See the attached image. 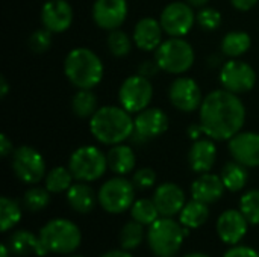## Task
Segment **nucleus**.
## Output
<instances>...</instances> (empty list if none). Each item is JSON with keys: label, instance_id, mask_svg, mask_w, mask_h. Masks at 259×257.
I'll return each mask as SVG.
<instances>
[{"label": "nucleus", "instance_id": "nucleus-3", "mask_svg": "<svg viewBox=\"0 0 259 257\" xmlns=\"http://www.w3.org/2000/svg\"><path fill=\"white\" fill-rule=\"evenodd\" d=\"M64 73L68 82L77 89H93L102 82L105 68L93 50L77 47L65 56Z\"/></svg>", "mask_w": 259, "mask_h": 257}, {"label": "nucleus", "instance_id": "nucleus-7", "mask_svg": "<svg viewBox=\"0 0 259 257\" xmlns=\"http://www.w3.org/2000/svg\"><path fill=\"white\" fill-rule=\"evenodd\" d=\"M68 168L77 182H94L106 173L108 158L97 147L83 145L71 153Z\"/></svg>", "mask_w": 259, "mask_h": 257}, {"label": "nucleus", "instance_id": "nucleus-2", "mask_svg": "<svg viewBox=\"0 0 259 257\" xmlns=\"http://www.w3.org/2000/svg\"><path fill=\"white\" fill-rule=\"evenodd\" d=\"M91 135L105 145H117L131 139L135 121L123 106H102L90 118Z\"/></svg>", "mask_w": 259, "mask_h": 257}, {"label": "nucleus", "instance_id": "nucleus-36", "mask_svg": "<svg viewBox=\"0 0 259 257\" xmlns=\"http://www.w3.org/2000/svg\"><path fill=\"white\" fill-rule=\"evenodd\" d=\"M108 47L109 52L117 56V58H123L127 56L132 50V39L129 38V35L120 29L111 30L108 35Z\"/></svg>", "mask_w": 259, "mask_h": 257}, {"label": "nucleus", "instance_id": "nucleus-18", "mask_svg": "<svg viewBox=\"0 0 259 257\" xmlns=\"http://www.w3.org/2000/svg\"><path fill=\"white\" fill-rule=\"evenodd\" d=\"M135 121V133L143 136L146 141L161 136L168 129V117L162 109L147 108L137 114Z\"/></svg>", "mask_w": 259, "mask_h": 257}, {"label": "nucleus", "instance_id": "nucleus-14", "mask_svg": "<svg viewBox=\"0 0 259 257\" xmlns=\"http://www.w3.org/2000/svg\"><path fill=\"white\" fill-rule=\"evenodd\" d=\"M129 6L126 0H96L93 5V20L105 30H115L126 21Z\"/></svg>", "mask_w": 259, "mask_h": 257}, {"label": "nucleus", "instance_id": "nucleus-21", "mask_svg": "<svg viewBox=\"0 0 259 257\" xmlns=\"http://www.w3.org/2000/svg\"><path fill=\"white\" fill-rule=\"evenodd\" d=\"M162 26L161 21L152 18V17H146L141 18L135 29H134V42L135 45L143 50V52H152L156 50L161 42H162Z\"/></svg>", "mask_w": 259, "mask_h": 257}, {"label": "nucleus", "instance_id": "nucleus-47", "mask_svg": "<svg viewBox=\"0 0 259 257\" xmlns=\"http://www.w3.org/2000/svg\"><path fill=\"white\" fill-rule=\"evenodd\" d=\"M193 8H205L209 0H187Z\"/></svg>", "mask_w": 259, "mask_h": 257}, {"label": "nucleus", "instance_id": "nucleus-46", "mask_svg": "<svg viewBox=\"0 0 259 257\" xmlns=\"http://www.w3.org/2000/svg\"><path fill=\"white\" fill-rule=\"evenodd\" d=\"M9 92V83L5 76L0 77V98H5Z\"/></svg>", "mask_w": 259, "mask_h": 257}, {"label": "nucleus", "instance_id": "nucleus-19", "mask_svg": "<svg viewBox=\"0 0 259 257\" xmlns=\"http://www.w3.org/2000/svg\"><path fill=\"white\" fill-rule=\"evenodd\" d=\"M159 211L161 217H175L181 214L184 206L187 204L185 201V192L182 191L181 186L176 183H162L155 189L153 198H152Z\"/></svg>", "mask_w": 259, "mask_h": 257}, {"label": "nucleus", "instance_id": "nucleus-41", "mask_svg": "<svg viewBox=\"0 0 259 257\" xmlns=\"http://www.w3.org/2000/svg\"><path fill=\"white\" fill-rule=\"evenodd\" d=\"M223 257H259V253L252 247L238 245V247H234V248L228 250Z\"/></svg>", "mask_w": 259, "mask_h": 257}, {"label": "nucleus", "instance_id": "nucleus-34", "mask_svg": "<svg viewBox=\"0 0 259 257\" xmlns=\"http://www.w3.org/2000/svg\"><path fill=\"white\" fill-rule=\"evenodd\" d=\"M50 203V192L46 188L33 186L27 189L23 195V204L30 212H39L46 209Z\"/></svg>", "mask_w": 259, "mask_h": 257}, {"label": "nucleus", "instance_id": "nucleus-23", "mask_svg": "<svg viewBox=\"0 0 259 257\" xmlns=\"http://www.w3.org/2000/svg\"><path fill=\"white\" fill-rule=\"evenodd\" d=\"M225 185L220 176L211 174V173H203L200 174L199 179H196L191 185V195L194 200L212 204L219 201L223 197L225 192Z\"/></svg>", "mask_w": 259, "mask_h": 257}, {"label": "nucleus", "instance_id": "nucleus-45", "mask_svg": "<svg viewBox=\"0 0 259 257\" xmlns=\"http://www.w3.org/2000/svg\"><path fill=\"white\" fill-rule=\"evenodd\" d=\"M102 257H134L127 250H112L105 253Z\"/></svg>", "mask_w": 259, "mask_h": 257}, {"label": "nucleus", "instance_id": "nucleus-39", "mask_svg": "<svg viewBox=\"0 0 259 257\" xmlns=\"http://www.w3.org/2000/svg\"><path fill=\"white\" fill-rule=\"evenodd\" d=\"M132 183L140 191L150 189L156 183V173L152 168H141V170L135 171V174L132 177Z\"/></svg>", "mask_w": 259, "mask_h": 257}, {"label": "nucleus", "instance_id": "nucleus-6", "mask_svg": "<svg viewBox=\"0 0 259 257\" xmlns=\"http://www.w3.org/2000/svg\"><path fill=\"white\" fill-rule=\"evenodd\" d=\"M155 61L159 68L170 74H184L194 64V50L191 44L179 36L162 41L155 52Z\"/></svg>", "mask_w": 259, "mask_h": 257}, {"label": "nucleus", "instance_id": "nucleus-26", "mask_svg": "<svg viewBox=\"0 0 259 257\" xmlns=\"http://www.w3.org/2000/svg\"><path fill=\"white\" fill-rule=\"evenodd\" d=\"M209 217V209H208V204L206 203H202V201H197V200H191L188 201L184 209L181 211L179 214V221L184 227L187 229H199L202 227L206 220Z\"/></svg>", "mask_w": 259, "mask_h": 257}, {"label": "nucleus", "instance_id": "nucleus-13", "mask_svg": "<svg viewBox=\"0 0 259 257\" xmlns=\"http://www.w3.org/2000/svg\"><path fill=\"white\" fill-rule=\"evenodd\" d=\"M168 98L171 105L182 112H193L200 108L203 101L202 89L191 77H178L168 89Z\"/></svg>", "mask_w": 259, "mask_h": 257}, {"label": "nucleus", "instance_id": "nucleus-20", "mask_svg": "<svg viewBox=\"0 0 259 257\" xmlns=\"http://www.w3.org/2000/svg\"><path fill=\"white\" fill-rule=\"evenodd\" d=\"M215 159H217V147L214 144V139L208 136L205 139L200 138L194 141L188 151L190 168L199 174L209 173L215 164Z\"/></svg>", "mask_w": 259, "mask_h": 257}, {"label": "nucleus", "instance_id": "nucleus-29", "mask_svg": "<svg viewBox=\"0 0 259 257\" xmlns=\"http://www.w3.org/2000/svg\"><path fill=\"white\" fill-rule=\"evenodd\" d=\"M97 109V95L91 89H79L71 98V111L79 118H91Z\"/></svg>", "mask_w": 259, "mask_h": 257}, {"label": "nucleus", "instance_id": "nucleus-24", "mask_svg": "<svg viewBox=\"0 0 259 257\" xmlns=\"http://www.w3.org/2000/svg\"><path fill=\"white\" fill-rule=\"evenodd\" d=\"M108 168L117 176H126L135 168V153L134 148L124 144L112 145L106 155Z\"/></svg>", "mask_w": 259, "mask_h": 257}, {"label": "nucleus", "instance_id": "nucleus-5", "mask_svg": "<svg viewBox=\"0 0 259 257\" xmlns=\"http://www.w3.org/2000/svg\"><path fill=\"white\" fill-rule=\"evenodd\" d=\"M184 239H185L184 226H181L170 217L158 218L153 224L149 226L147 242L155 256H175L181 250Z\"/></svg>", "mask_w": 259, "mask_h": 257}, {"label": "nucleus", "instance_id": "nucleus-9", "mask_svg": "<svg viewBox=\"0 0 259 257\" xmlns=\"http://www.w3.org/2000/svg\"><path fill=\"white\" fill-rule=\"evenodd\" d=\"M12 171L26 185H36L46 177V162L39 151L30 145H21L12 153Z\"/></svg>", "mask_w": 259, "mask_h": 257}, {"label": "nucleus", "instance_id": "nucleus-50", "mask_svg": "<svg viewBox=\"0 0 259 257\" xmlns=\"http://www.w3.org/2000/svg\"><path fill=\"white\" fill-rule=\"evenodd\" d=\"M73 257H82V256H73Z\"/></svg>", "mask_w": 259, "mask_h": 257}, {"label": "nucleus", "instance_id": "nucleus-30", "mask_svg": "<svg viewBox=\"0 0 259 257\" xmlns=\"http://www.w3.org/2000/svg\"><path fill=\"white\" fill-rule=\"evenodd\" d=\"M73 174L70 171V168H64V167H56L53 170H50L46 177V189L52 194H59L64 191H68L73 185Z\"/></svg>", "mask_w": 259, "mask_h": 257}, {"label": "nucleus", "instance_id": "nucleus-37", "mask_svg": "<svg viewBox=\"0 0 259 257\" xmlns=\"http://www.w3.org/2000/svg\"><path fill=\"white\" fill-rule=\"evenodd\" d=\"M196 23L203 30H208V32L215 30L222 24V14L215 8H209V6L200 8V11L196 14Z\"/></svg>", "mask_w": 259, "mask_h": 257}, {"label": "nucleus", "instance_id": "nucleus-51", "mask_svg": "<svg viewBox=\"0 0 259 257\" xmlns=\"http://www.w3.org/2000/svg\"><path fill=\"white\" fill-rule=\"evenodd\" d=\"M168 257H175V256H168Z\"/></svg>", "mask_w": 259, "mask_h": 257}, {"label": "nucleus", "instance_id": "nucleus-44", "mask_svg": "<svg viewBox=\"0 0 259 257\" xmlns=\"http://www.w3.org/2000/svg\"><path fill=\"white\" fill-rule=\"evenodd\" d=\"M202 135H205V133H203V129H202V124H200V123L191 124V126L188 127V136H190V139L197 141V139H200Z\"/></svg>", "mask_w": 259, "mask_h": 257}, {"label": "nucleus", "instance_id": "nucleus-31", "mask_svg": "<svg viewBox=\"0 0 259 257\" xmlns=\"http://www.w3.org/2000/svg\"><path fill=\"white\" fill-rule=\"evenodd\" d=\"M21 220V208L20 204L8 197L0 198V230L6 233L14 226H17Z\"/></svg>", "mask_w": 259, "mask_h": 257}, {"label": "nucleus", "instance_id": "nucleus-4", "mask_svg": "<svg viewBox=\"0 0 259 257\" xmlns=\"http://www.w3.org/2000/svg\"><path fill=\"white\" fill-rule=\"evenodd\" d=\"M39 238L49 253L70 254L76 251L82 242L79 227L65 218H55L49 221L39 232Z\"/></svg>", "mask_w": 259, "mask_h": 257}, {"label": "nucleus", "instance_id": "nucleus-49", "mask_svg": "<svg viewBox=\"0 0 259 257\" xmlns=\"http://www.w3.org/2000/svg\"><path fill=\"white\" fill-rule=\"evenodd\" d=\"M184 257H209L208 254H203V253H190V254H187V256Z\"/></svg>", "mask_w": 259, "mask_h": 257}, {"label": "nucleus", "instance_id": "nucleus-12", "mask_svg": "<svg viewBox=\"0 0 259 257\" xmlns=\"http://www.w3.org/2000/svg\"><path fill=\"white\" fill-rule=\"evenodd\" d=\"M161 26L168 36H185L194 26L196 15L193 6L184 2H173L164 8L159 17Z\"/></svg>", "mask_w": 259, "mask_h": 257}, {"label": "nucleus", "instance_id": "nucleus-43", "mask_svg": "<svg viewBox=\"0 0 259 257\" xmlns=\"http://www.w3.org/2000/svg\"><path fill=\"white\" fill-rule=\"evenodd\" d=\"M259 0H231L232 6L238 11H250Z\"/></svg>", "mask_w": 259, "mask_h": 257}, {"label": "nucleus", "instance_id": "nucleus-32", "mask_svg": "<svg viewBox=\"0 0 259 257\" xmlns=\"http://www.w3.org/2000/svg\"><path fill=\"white\" fill-rule=\"evenodd\" d=\"M131 217L132 220L138 221L143 226H150L159 218V211L153 200L141 198L137 200L131 208Z\"/></svg>", "mask_w": 259, "mask_h": 257}, {"label": "nucleus", "instance_id": "nucleus-42", "mask_svg": "<svg viewBox=\"0 0 259 257\" xmlns=\"http://www.w3.org/2000/svg\"><path fill=\"white\" fill-rule=\"evenodd\" d=\"M0 153L3 158H8L11 153H14V145H12V141L5 135L2 133L0 135Z\"/></svg>", "mask_w": 259, "mask_h": 257}, {"label": "nucleus", "instance_id": "nucleus-48", "mask_svg": "<svg viewBox=\"0 0 259 257\" xmlns=\"http://www.w3.org/2000/svg\"><path fill=\"white\" fill-rule=\"evenodd\" d=\"M0 254H2V257H9V254H11V251H9L6 244L0 245Z\"/></svg>", "mask_w": 259, "mask_h": 257}, {"label": "nucleus", "instance_id": "nucleus-25", "mask_svg": "<svg viewBox=\"0 0 259 257\" xmlns=\"http://www.w3.org/2000/svg\"><path fill=\"white\" fill-rule=\"evenodd\" d=\"M97 200L99 198L96 197L93 188L90 185H87L85 182L74 183L67 191L68 206L77 214H90L94 209Z\"/></svg>", "mask_w": 259, "mask_h": 257}, {"label": "nucleus", "instance_id": "nucleus-1", "mask_svg": "<svg viewBox=\"0 0 259 257\" xmlns=\"http://www.w3.org/2000/svg\"><path fill=\"white\" fill-rule=\"evenodd\" d=\"M246 121V108L237 94L215 89L203 97L199 108V123L203 133L214 141H229L241 132Z\"/></svg>", "mask_w": 259, "mask_h": 257}, {"label": "nucleus", "instance_id": "nucleus-11", "mask_svg": "<svg viewBox=\"0 0 259 257\" xmlns=\"http://www.w3.org/2000/svg\"><path fill=\"white\" fill-rule=\"evenodd\" d=\"M220 83L223 89L234 94H244L253 89L256 83V73L247 62L240 59H231L222 65Z\"/></svg>", "mask_w": 259, "mask_h": 257}, {"label": "nucleus", "instance_id": "nucleus-27", "mask_svg": "<svg viewBox=\"0 0 259 257\" xmlns=\"http://www.w3.org/2000/svg\"><path fill=\"white\" fill-rule=\"evenodd\" d=\"M223 185L228 191L231 192H238L241 191L249 180V173H247V167L241 165L240 162L234 161V162H228L220 174Z\"/></svg>", "mask_w": 259, "mask_h": 257}, {"label": "nucleus", "instance_id": "nucleus-15", "mask_svg": "<svg viewBox=\"0 0 259 257\" xmlns=\"http://www.w3.org/2000/svg\"><path fill=\"white\" fill-rule=\"evenodd\" d=\"M228 147L234 161L247 168L259 167V133L240 132L229 139Z\"/></svg>", "mask_w": 259, "mask_h": 257}, {"label": "nucleus", "instance_id": "nucleus-28", "mask_svg": "<svg viewBox=\"0 0 259 257\" xmlns=\"http://www.w3.org/2000/svg\"><path fill=\"white\" fill-rule=\"evenodd\" d=\"M252 45V38L247 32H241V30H234L225 35V38L222 39V53L229 56V58H238L241 55H244L246 52H249Z\"/></svg>", "mask_w": 259, "mask_h": 257}, {"label": "nucleus", "instance_id": "nucleus-17", "mask_svg": "<svg viewBox=\"0 0 259 257\" xmlns=\"http://www.w3.org/2000/svg\"><path fill=\"white\" fill-rule=\"evenodd\" d=\"M249 221L241 211L229 209L225 211L217 220L219 238L228 245H237L247 233Z\"/></svg>", "mask_w": 259, "mask_h": 257}, {"label": "nucleus", "instance_id": "nucleus-10", "mask_svg": "<svg viewBox=\"0 0 259 257\" xmlns=\"http://www.w3.org/2000/svg\"><path fill=\"white\" fill-rule=\"evenodd\" d=\"M153 97V86L150 79L140 74L127 77L118 91L120 105L131 114H138L149 108Z\"/></svg>", "mask_w": 259, "mask_h": 257}, {"label": "nucleus", "instance_id": "nucleus-22", "mask_svg": "<svg viewBox=\"0 0 259 257\" xmlns=\"http://www.w3.org/2000/svg\"><path fill=\"white\" fill-rule=\"evenodd\" d=\"M11 254H15V256H30V254H35V256H46L49 254V250L44 247L39 235H33L32 232L29 230H18V232H14L9 238H8V242H6Z\"/></svg>", "mask_w": 259, "mask_h": 257}, {"label": "nucleus", "instance_id": "nucleus-8", "mask_svg": "<svg viewBox=\"0 0 259 257\" xmlns=\"http://www.w3.org/2000/svg\"><path fill=\"white\" fill-rule=\"evenodd\" d=\"M99 204L108 214H121L135 203V186L127 179L118 176L106 180L97 194Z\"/></svg>", "mask_w": 259, "mask_h": 257}, {"label": "nucleus", "instance_id": "nucleus-35", "mask_svg": "<svg viewBox=\"0 0 259 257\" xmlns=\"http://www.w3.org/2000/svg\"><path fill=\"white\" fill-rule=\"evenodd\" d=\"M240 211L252 226H259V189L247 191L240 200Z\"/></svg>", "mask_w": 259, "mask_h": 257}, {"label": "nucleus", "instance_id": "nucleus-38", "mask_svg": "<svg viewBox=\"0 0 259 257\" xmlns=\"http://www.w3.org/2000/svg\"><path fill=\"white\" fill-rule=\"evenodd\" d=\"M52 47V32L44 29H38L35 30L30 36H29V48L33 53H46L49 48Z\"/></svg>", "mask_w": 259, "mask_h": 257}, {"label": "nucleus", "instance_id": "nucleus-33", "mask_svg": "<svg viewBox=\"0 0 259 257\" xmlns=\"http://www.w3.org/2000/svg\"><path fill=\"white\" fill-rule=\"evenodd\" d=\"M144 241V226L138 221L132 220L124 224V227L120 232V245L123 250H135L141 245Z\"/></svg>", "mask_w": 259, "mask_h": 257}, {"label": "nucleus", "instance_id": "nucleus-16", "mask_svg": "<svg viewBox=\"0 0 259 257\" xmlns=\"http://www.w3.org/2000/svg\"><path fill=\"white\" fill-rule=\"evenodd\" d=\"M73 8L67 0H49L41 9V23L52 33H62L73 23Z\"/></svg>", "mask_w": 259, "mask_h": 257}, {"label": "nucleus", "instance_id": "nucleus-40", "mask_svg": "<svg viewBox=\"0 0 259 257\" xmlns=\"http://www.w3.org/2000/svg\"><path fill=\"white\" fill-rule=\"evenodd\" d=\"M159 70H161V68H159V65H158L156 61L147 59V61H143V62L140 64V67H138V74L143 76V77L150 79V77H153L155 74H158Z\"/></svg>", "mask_w": 259, "mask_h": 257}]
</instances>
